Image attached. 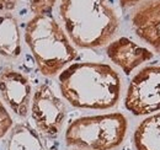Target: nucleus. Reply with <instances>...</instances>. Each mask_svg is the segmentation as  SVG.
<instances>
[{
  "label": "nucleus",
  "instance_id": "f257e3e1",
  "mask_svg": "<svg viewBox=\"0 0 160 150\" xmlns=\"http://www.w3.org/2000/svg\"><path fill=\"white\" fill-rule=\"evenodd\" d=\"M64 100L77 108L108 110L121 96V78L108 64L80 62L64 68L58 75Z\"/></svg>",
  "mask_w": 160,
  "mask_h": 150
},
{
  "label": "nucleus",
  "instance_id": "f03ea898",
  "mask_svg": "<svg viewBox=\"0 0 160 150\" xmlns=\"http://www.w3.org/2000/svg\"><path fill=\"white\" fill-rule=\"evenodd\" d=\"M59 16L68 37L80 48L108 44L120 27L112 0H59Z\"/></svg>",
  "mask_w": 160,
  "mask_h": 150
},
{
  "label": "nucleus",
  "instance_id": "7ed1b4c3",
  "mask_svg": "<svg viewBox=\"0 0 160 150\" xmlns=\"http://www.w3.org/2000/svg\"><path fill=\"white\" fill-rule=\"evenodd\" d=\"M25 41L41 74L52 78L72 63L78 52L52 12L33 15L26 23Z\"/></svg>",
  "mask_w": 160,
  "mask_h": 150
},
{
  "label": "nucleus",
  "instance_id": "20e7f679",
  "mask_svg": "<svg viewBox=\"0 0 160 150\" xmlns=\"http://www.w3.org/2000/svg\"><path fill=\"white\" fill-rule=\"evenodd\" d=\"M127 131V117L121 112L80 117L68 126L65 144L80 150H113L123 143Z\"/></svg>",
  "mask_w": 160,
  "mask_h": 150
},
{
  "label": "nucleus",
  "instance_id": "39448f33",
  "mask_svg": "<svg viewBox=\"0 0 160 150\" xmlns=\"http://www.w3.org/2000/svg\"><path fill=\"white\" fill-rule=\"evenodd\" d=\"M127 111L147 116L160 111V64L148 65L134 75L124 97Z\"/></svg>",
  "mask_w": 160,
  "mask_h": 150
},
{
  "label": "nucleus",
  "instance_id": "423d86ee",
  "mask_svg": "<svg viewBox=\"0 0 160 150\" xmlns=\"http://www.w3.org/2000/svg\"><path fill=\"white\" fill-rule=\"evenodd\" d=\"M138 37L160 54V0H118Z\"/></svg>",
  "mask_w": 160,
  "mask_h": 150
},
{
  "label": "nucleus",
  "instance_id": "0eeeda50",
  "mask_svg": "<svg viewBox=\"0 0 160 150\" xmlns=\"http://www.w3.org/2000/svg\"><path fill=\"white\" fill-rule=\"evenodd\" d=\"M30 111L41 134L56 137L60 133L67 117V107L49 85L42 84L37 88L32 95Z\"/></svg>",
  "mask_w": 160,
  "mask_h": 150
},
{
  "label": "nucleus",
  "instance_id": "6e6552de",
  "mask_svg": "<svg viewBox=\"0 0 160 150\" xmlns=\"http://www.w3.org/2000/svg\"><path fill=\"white\" fill-rule=\"evenodd\" d=\"M0 95L6 106L19 117L30 112L32 88L28 78L12 67L0 68Z\"/></svg>",
  "mask_w": 160,
  "mask_h": 150
},
{
  "label": "nucleus",
  "instance_id": "1a4fd4ad",
  "mask_svg": "<svg viewBox=\"0 0 160 150\" xmlns=\"http://www.w3.org/2000/svg\"><path fill=\"white\" fill-rule=\"evenodd\" d=\"M106 54L126 75H129L136 68L154 57L152 51L128 37H120L111 41L106 48Z\"/></svg>",
  "mask_w": 160,
  "mask_h": 150
},
{
  "label": "nucleus",
  "instance_id": "9d476101",
  "mask_svg": "<svg viewBox=\"0 0 160 150\" xmlns=\"http://www.w3.org/2000/svg\"><path fill=\"white\" fill-rule=\"evenodd\" d=\"M21 54V35L18 19L10 14L0 15V56L18 59Z\"/></svg>",
  "mask_w": 160,
  "mask_h": 150
},
{
  "label": "nucleus",
  "instance_id": "9b49d317",
  "mask_svg": "<svg viewBox=\"0 0 160 150\" xmlns=\"http://www.w3.org/2000/svg\"><path fill=\"white\" fill-rule=\"evenodd\" d=\"M136 150H160V111L144 118L136 128Z\"/></svg>",
  "mask_w": 160,
  "mask_h": 150
},
{
  "label": "nucleus",
  "instance_id": "f8f14e48",
  "mask_svg": "<svg viewBox=\"0 0 160 150\" xmlns=\"http://www.w3.org/2000/svg\"><path fill=\"white\" fill-rule=\"evenodd\" d=\"M6 150H46L38 132L28 123H19L11 128Z\"/></svg>",
  "mask_w": 160,
  "mask_h": 150
},
{
  "label": "nucleus",
  "instance_id": "ddd939ff",
  "mask_svg": "<svg viewBox=\"0 0 160 150\" xmlns=\"http://www.w3.org/2000/svg\"><path fill=\"white\" fill-rule=\"evenodd\" d=\"M57 0H30V9L33 15L52 12Z\"/></svg>",
  "mask_w": 160,
  "mask_h": 150
},
{
  "label": "nucleus",
  "instance_id": "4468645a",
  "mask_svg": "<svg viewBox=\"0 0 160 150\" xmlns=\"http://www.w3.org/2000/svg\"><path fill=\"white\" fill-rule=\"evenodd\" d=\"M12 128V118L8 112L4 102L0 100V139Z\"/></svg>",
  "mask_w": 160,
  "mask_h": 150
},
{
  "label": "nucleus",
  "instance_id": "2eb2a0df",
  "mask_svg": "<svg viewBox=\"0 0 160 150\" xmlns=\"http://www.w3.org/2000/svg\"><path fill=\"white\" fill-rule=\"evenodd\" d=\"M19 0H0V11L10 12L18 6Z\"/></svg>",
  "mask_w": 160,
  "mask_h": 150
},
{
  "label": "nucleus",
  "instance_id": "dca6fc26",
  "mask_svg": "<svg viewBox=\"0 0 160 150\" xmlns=\"http://www.w3.org/2000/svg\"><path fill=\"white\" fill-rule=\"evenodd\" d=\"M78 150H80V149H78Z\"/></svg>",
  "mask_w": 160,
  "mask_h": 150
}]
</instances>
